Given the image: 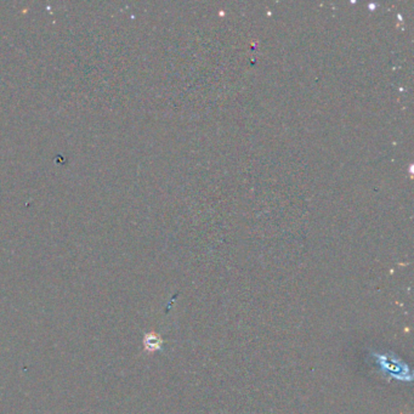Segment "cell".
<instances>
[{"instance_id": "cell-1", "label": "cell", "mask_w": 414, "mask_h": 414, "mask_svg": "<svg viewBox=\"0 0 414 414\" xmlns=\"http://www.w3.org/2000/svg\"><path fill=\"white\" fill-rule=\"evenodd\" d=\"M162 339L156 333H150L145 336V347L148 351H156L162 345Z\"/></svg>"}]
</instances>
